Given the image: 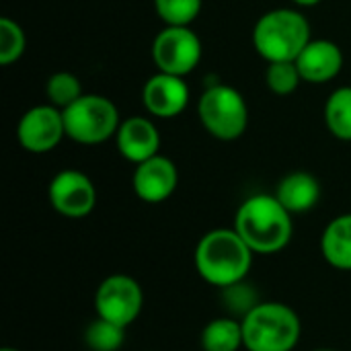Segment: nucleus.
Wrapping results in <instances>:
<instances>
[{
    "instance_id": "nucleus-6",
    "label": "nucleus",
    "mask_w": 351,
    "mask_h": 351,
    "mask_svg": "<svg viewBox=\"0 0 351 351\" xmlns=\"http://www.w3.org/2000/svg\"><path fill=\"white\" fill-rule=\"evenodd\" d=\"M197 115L204 130L222 142L239 140L249 128V105L230 84H212L197 103Z\"/></svg>"
},
{
    "instance_id": "nucleus-9",
    "label": "nucleus",
    "mask_w": 351,
    "mask_h": 351,
    "mask_svg": "<svg viewBox=\"0 0 351 351\" xmlns=\"http://www.w3.org/2000/svg\"><path fill=\"white\" fill-rule=\"evenodd\" d=\"M64 138V113L49 103L27 109L16 123V140L21 148L31 154L51 152Z\"/></svg>"
},
{
    "instance_id": "nucleus-4",
    "label": "nucleus",
    "mask_w": 351,
    "mask_h": 351,
    "mask_svg": "<svg viewBox=\"0 0 351 351\" xmlns=\"http://www.w3.org/2000/svg\"><path fill=\"white\" fill-rule=\"evenodd\" d=\"M241 323L247 351H292L302 333L300 317L282 302H257Z\"/></svg>"
},
{
    "instance_id": "nucleus-12",
    "label": "nucleus",
    "mask_w": 351,
    "mask_h": 351,
    "mask_svg": "<svg viewBox=\"0 0 351 351\" xmlns=\"http://www.w3.org/2000/svg\"><path fill=\"white\" fill-rule=\"evenodd\" d=\"M179 185L177 165L162 154H156L134 169L132 187L134 193L146 204H162L167 202Z\"/></svg>"
},
{
    "instance_id": "nucleus-24",
    "label": "nucleus",
    "mask_w": 351,
    "mask_h": 351,
    "mask_svg": "<svg viewBox=\"0 0 351 351\" xmlns=\"http://www.w3.org/2000/svg\"><path fill=\"white\" fill-rule=\"evenodd\" d=\"M296 6H302V8H308V6H317V4H321L323 0H292Z\"/></svg>"
},
{
    "instance_id": "nucleus-26",
    "label": "nucleus",
    "mask_w": 351,
    "mask_h": 351,
    "mask_svg": "<svg viewBox=\"0 0 351 351\" xmlns=\"http://www.w3.org/2000/svg\"><path fill=\"white\" fill-rule=\"evenodd\" d=\"M317 351H335V350H317Z\"/></svg>"
},
{
    "instance_id": "nucleus-10",
    "label": "nucleus",
    "mask_w": 351,
    "mask_h": 351,
    "mask_svg": "<svg viewBox=\"0 0 351 351\" xmlns=\"http://www.w3.org/2000/svg\"><path fill=\"white\" fill-rule=\"evenodd\" d=\"M47 197L51 208L66 218H84L97 206V189L88 175L76 169H64L49 181Z\"/></svg>"
},
{
    "instance_id": "nucleus-7",
    "label": "nucleus",
    "mask_w": 351,
    "mask_h": 351,
    "mask_svg": "<svg viewBox=\"0 0 351 351\" xmlns=\"http://www.w3.org/2000/svg\"><path fill=\"white\" fill-rule=\"evenodd\" d=\"M202 39L191 27L165 25L152 41V60L158 72L187 76L202 62Z\"/></svg>"
},
{
    "instance_id": "nucleus-13",
    "label": "nucleus",
    "mask_w": 351,
    "mask_h": 351,
    "mask_svg": "<svg viewBox=\"0 0 351 351\" xmlns=\"http://www.w3.org/2000/svg\"><path fill=\"white\" fill-rule=\"evenodd\" d=\"M115 144H117L119 154L128 162L140 165L158 154L160 134L152 119L134 115V117H128L121 121V125L115 134Z\"/></svg>"
},
{
    "instance_id": "nucleus-5",
    "label": "nucleus",
    "mask_w": 351,
    "mask_h": 351,
    "mask_svg": "<svg viewBox=\"0 0 351 351\" xmlns=\"http://www.w3.org/2000/svg\"><path fill=\"white\" fill-rule=\"evenodd\" d=\"M62 113H64L66 138L84 146L103 144L115 138L121 125L117 105L105 95L84 93L76 103L66 107Z\"/></svg>"
},
{
    "instance_id": "nucleus-23",
    "label": "nucleus",
    "mask_w": 351,
    "mask_h": 351,
    "mask_svg": "<svg viewBox=\"0 0 351 351\" xmlns=\"http://www.w3.org/2000/svg\"><path fill=\"white\" fill-rule=\"evenodd\" d=\"M27 47V37L23 27L12 21L10 16L0 19V64L10 66L14 64Z\"/></svg>"
},
{
    "instance_id": "nucleus-8",
    "label": "nucleus",
    "mask_w": 351,
    "mask_h": 351,
    "mask_svg": "<svg viewBox=\"0 0 351 351\" xmlns=\"http://www.w3.org/2000/svg\"><path fill=\"white\" fill-rule=\"evenodd\" d=\"M142 304L144 294L140 284L125 274H113L105 278L95 294L97 317L125 329L140 317Z\"/></svg>"
},
{
    "instance_id": "nucleus-20",
    "label": "nucleus",
    "mask_w": 351,
    "mask_h": 351,
    "mask_svg": "<svg viewBox=\"0 0 351 351\" xmlns=\"http://www.w3.org/2000/svg\"><path fill=\"white\" fill-rule=\"evenodd\" d=\"M125 341V327L97 317L84 331V343L90 351H119Z\"/></svg>"
},
{
    "instance_id": "nucleus-17",
    "label": "nucleus",
    "mask_w": 351,
    "mask_h": 351,
    "mask_svg": "<svg viewBox=\"0 0 351 351\" xmlns=\"http://www.w3.org/2000/svg\"><path fill=\"white\" fill-rule=\"evenodd\" d=\"M199 341L204 351H239L245 348L243 323L230 317L214 319L204 327Z\"/></svg>"
},
{
    "instance_id": "nucleus-22",
    "label": "nucleus",
    "mask_w": 351,
    "mask_h": 351,
    "mask_svg": "<svg viewBox=\"0 0 351 351\" xmlns=\"http://www.w3.org/2000/svg\"><path fill=\"white\" fill-rule=\"evenodd\" d=\"M302 74L296 62H269L265 70V84L274 95L286 97L292 95L300 86Z\"/></svg>"
},
{
    "instance_id": "nucleus-14",
    "label": "nucleus",
    "mask_w": 351,
    "mask_h": 351,
    "mask_svg": "<svg viewBox=\"0 0 351 351\" xmlns=\"http://www.w3.org/2000/svg\"><path fill=\"white\" fill-rule=\"evenodd\" d=\"M296 66L304 82L325 84L339 76L343 68V51L335 41L311 39L302 53L296 58Z\"/></svg>"
},
{
    "instance_id": "nucleus-2",
    "label": "nucleus",
    "mask_w": 351,
    "mask_h": 351,
    "mask_svg": "<svg viewBox=\"0 0 351 351\" xmlns=\"http://www.w3.org/2000/svg\"><path fill=\"white\" fill-rule=\"evenodd\" d=\"M253 255L234 228H216L199 239L193 261L204 282L224 290L243 284L251 271Z\"/></svg>"
},
{
    "instance_id": "nucleus-1",
    "label": "nucleus",
    "mask_w": 351,
    "mask_h": 351,
    "mask_svg": "<svg viewBox=\"0 0 351 351\" xmlns=\"http://www.w3.org/2000/svg\"><path fill=\"white\" fill-rule=\"evenodd\" d=\"M234 230L249 245L253 253L274 255L292 241V214L271 193H257L247 197L234 216Z\"/></svg>"
},
{
    "instance_id": "nucleus-25",
    "label": "nucleus",
    "mask_w": 351,
    "mask_h": 351,
    "mask_svg": "<svg viewBox=\"0 0 351 351\" xmlns=\"http://www.w3.org/2000/svg\"><path fill=\"white\" fill-rule=\"evenodd\" d=\"M0 351H19V350H12V348H2Z\"/></svg>"
},
{
    "instance_id": "nucleus-21",
    "label": "nucleus",
    "mask_w": 351,
    "mask_h": 351,
    "mask_svg": "<svg viewBox=\"0 0 351 351\" xmlns=\"http://www.w3.org/2000/svg\"><path fill=\"white\" fill-rule=\"evenodd\" d=\"M204 0H154V10L165 25L191 27L199 16Z\"/></svg>"
},
{
    "instance_id": "nucleus-18",
    "label": "nucleus",
    "mask_w": 351,
    "mask_h": 351,
    "mask_svg": "<svg viewBox=\"0 0 351 351\" xmlns=\"http://www.w3.org/2000/svg\"><path fill=\"white\" fill-rule=\"evenodd\" d=\"M325 125L337 138L351 142V86L335 88L325 103Z\"/></svg>"
},
{
    "instance_id": "nucleus-16",
    "label": "nucleus",
    "mask_w": 351,
    "mask_h": 351,
    "mask_svg": "<svg viewBox=\"0 0 351 351\" xmlns=\"http://www.w3.org/2000/svg\"><path fill=\"white\" fill-rule=\"evenodd\" d=\"M321 253L335 269L351 271V214H341L325 226Z\"/></svg>"
},
{
    "instance_id": "nucleus-19",
    "label": "nucleus",
    "mask_w": 351,
    "mask_h": 351,
    "mask_svg": "<svg viewBox=\"0 0 351 351\" xmlns=\"http://www.w3.org/2000/svg\"><path fill=\"white\" fill-rule=\"evenodd\" d=\"M82 82L76 74L72 72H53L47 82H45V97L49 101V105L58 107V109H66L72 103H76L82 97Z\"/></svg>"
},
{
    "instance_id": "nucleus-3",
    "label": "nucleus",
    "mask_w": 351,
    "mask_h": 351,
    "mask_svg": "<svg viewBox=\"0 0 351 351\" xmlns=\"http://www.w3.org/2000/svg\"><path fill=\"white\" fill-rule=\"evenodd\" d=\"M311 39V23L296 8L267 10L253 27V47L267 64L296 62Z\"/></svg>"
},
{
    "instance_id": "nucleus-15",
    "label": "nucleus",
    "mask_w": 351,
    "mask_h": 351,
    "mask_svg": "<svg viewBox=\"0 0 351 351\" xmlns=\"http://www.w3.org/2000/svg\"><path fill=\"white\" fill-rule=\"evenodd\" d=\"M280 204L294 216V214H306L311 212L319 199H321V185L315 175L306 171H294L286 175L274 193Z\"/></svg>"
},
{
    "instance_id": "nucleus-11",
    "label": "nucleus",
    "mask_w": 351,
    "mask_h": 351,
    "mask_svg": "<svg viewBox=\"0 0 351 351\" xmlns=\"http://www.w3.org/2000/svg\"><path fill=\"white\" fill-rule=\"evenodd\" d=\"M191 93L183 76L156 72L152 74L142 88L144 109L160 119H173L181 115L189 105Z\"/></svg>"
}]
</instances>
